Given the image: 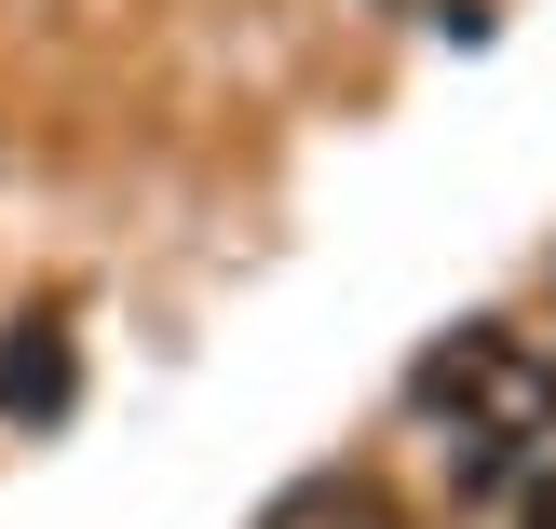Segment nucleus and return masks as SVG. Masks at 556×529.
<instances>
[{
  "instance_id": "f257e3e1",
  "label": "nucleus",
  "mask_w": 556,
  "mask_h": 529,
  "mask_svg": "<svg viewBox=\"0 0 556 529\" xmlns=\"http://www.w3.org/2000/svg\"><path fill=\"white\" fill-rule=\"evenodd\" d=\"M421 421H448L462 476H503L516 449H543V434H556V367H543V353H516L503 326H462V340L421 367Z\"/></svg>"
},
{
  "instance_id": "f03ea898",
  "label": "nucleus",
  "mask_w": 556,
  "mask_h": 529,
  "mask_svg": "<svg viewBox=\"0 0 556 529\" xmlns=\"http://www.w3.org/2000/svg\"><path fill=\"white\" fill-rule=\"evenodd\" d=\"M68 367H81L68 313H14L0 326V421H68Z\"/></svg>"
},
{
  "instance_id": "7ed1b4c3",
  "label": "nucleus",
  "mask_w": 556,
  "mask_h": 529,
  "mask_svg": "<svg viewBox=\"0 0 556 529\" xmlns=\"http://www.w3.org/2000/svg\"><path fill=\"white\" fill-rule=\"evenodd\" d=\"M258 529H394V516H380L367 489H340V476H326V489H286V503H271Z\"/></svg>"
}]
</instances>
